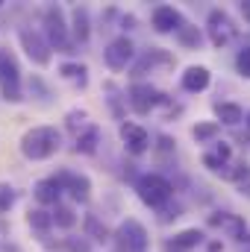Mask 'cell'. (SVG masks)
<instances>
[{"label": "cell", "mask_w": 250, "mask_h": 252, "mask_svg": "<svg viewBox=\"0 0 250 252\" xmlns=\"http://www.w3.org/2000/svg\"><path fill=\"white\" fill-rule=\"evenodd\" d=\"M59 73H62L68 82H74V85H80V88H85V82H88V67L80 62H65L59 67Z\"/></svg>", "instance_id": "23"}, {"label": "cell", "mask_w": 250, "mask_h": 252, "mask_svg": "<svg viewBox=\"0 0 250 252\" xmlns=\"http://www.w3.org/2000/svg\"><path fill=\"white\" fill-rule=\"evenodd\" d=\"M71 252H88V244L85 241H71Z\"/></svg>", "instance_id": "32"}, {"label": "cell", "mask_w": 250, "mask_h": 252, "mask_svg": "<svg viewBox=\"0 0 250 252\" xmlns=\"http://www.w3.org/2000/svg\"><path fill=\"white\" fill-rule=\"evenodd\" d=\"M215 118L227 126H236L245 121V112L239 103H215Z\"/></svg>", "instance_id": "19"}, {"label": "cell", "mask_w": 250, "mask_h": 252, "mask_svg": "<svg viewBox=\"0 0 250 252\" xmlns=\"http://www.w3.org/2000/svg\"><path fill=\"white\" fill-rule=\"evenodd\" d=\"M30 226H33L36 232H42V235H44V232L53 226V214H50V211H44V208H33V211H30Z\"/></svg>", "instance_id": "27"}, {"label": "cell", "mask_w": 250, "mask_h": 252, "mask_svg": "<svg viewBox=\"0 0 250 252\" xmlns=\"http://www.w3.org/2000/svg\"><path fill=\"white\" fill-rule=\"evenodd\" d=\"M115 241H118L121 252H144V250H147V244H150L147 229H144L138 220H132V217H129V220H124V223L118 226Z\"/></svg>", "instance_id": "7"}, {"label": "cell", "mask_w": 250, "mask_h": 252, "mask_svg": "<svg viewBox=\"0 0 250 252\" xmlns=\"http://www.w3.org/2000/svg\"><path fill=\"white\" fill-rule=\"evenodd\" d=\"M230 161H233V150H230L227 141H215V150L203 153V167H209L212 173L224 176V170L230 167Z\"/></svg>", "instance_id": "14"}, {"label": "cell", "mask_w": 250, "mask_h": 252, "mask_svg": "<svg viewBox=\"0 0 250 252\" xmlns=\"http://www.w3.org/2000/svg\"><path fill=\"white\" fill-rule=\"evenodd\" d=\"M71 35H74L77 44H85V41H88V35H91V27H88V9L77 6V9L71 12Z\"/></svg>", "instance_id": "16"}, {"label": "cell", "mask_w": 250, "mask_h": 252, "mask_svg": "<svg viewBox=\"0 0 250 252\" xmlns=\"http://www.w3.org/2000/svg\"><path fill=\"white\" fill-rule=\"evenodd\" d=\"M200 244H203V232H197V229H186V232L174 235V250H194Z\"/></svg>", "instance_id": "25"}, {"label": "cell", "mask_w": 250, "mask_h": 252, "mask_svg": "<svg viewBox=\"0 0 250 252\" xmlns=\"http://www.w3.org/2000/svg\"><path fill=\"white\" fill-rule=\"evenodd\" d=\"M206 32H209V41L215 44V47H227L233 38H236V24H233V18L224 12V9H212L209 15H206Z\"/></svg>", "instance_id": "6"}, {"label": "cell", "mask_w": 250, "mask_h": 252, "mask_svg": "<svg viewBox=\"0 0 250 252\" xmlns=\"http://www.w3.org/2000/svg\"><path fill=\"white\" fill-rule=\"evenodd\" d=\"M44 35L47 44L59 53H74V41H71V27L65 21V12L59 6H47L44 9Z\"/></svg>", "instance_id": "3"}, {"label": "cell", "mask_w": 250, "mask_h": 252, "mask_svg": "<svg viewBox=\"0 0 250 252\" xmlns=\"http://www.w3.org/2000/svg\"><path fill=\"white\" fill-rule=\"evenodd\" d=\"M209 82H212V73H209V67H203V64H191V67H186V73H183V79H180L183 91H188V94L206 91Z\"/></svg>", "instance_id": "15"}, {"label": "cell", "mask_w": 250, "mask_h": 252, "mask_svg": "<svg viewBox=\"0 0 250 252\" xmlns=\"http://www.w3.org/2000/svg\"><path fill=\"white\" fill-rule=\"evenodd\" d=\"M132 56H135V44H132L126 35L112 38V41L106 44V50H103V62L109 64L112 70H124L126 64L132 62Z\"/></svg>", "instance_id": "9"}, {"label": "cell", "mask_w": 250, "mask_h": 252, "mask_svg": "<svg viewBox=\"0 0 250 252\" xmlns=\"http://www.w3.org/2000/svg\"><path fill=\"white\" fill-rule=\"evenodd\" d=\"M224 179H230V182H239V185H245L250 179V161H230V167L224 170Z\"/></svg>", "instance_id": "24"}, {"label": "cell", "mask_w": 250, "mask_h": 252, "mask_svg": "<svg viewBox=\"0 0 250 252\" xmlns=\"http://www.w3.org/2000/svg\"><path fill=\"white\" fill-rule=\"evenodd\" d=\"M97 144H100V129H97V126H85V132L77 135V153L91 156V153L97 150Z\"/></svg>", "instance_id": "21"}, {"label": "cell", "mask_w": 250, "mask_h": 252, "mask_svg": "<svg viewBox=\"0 0 250 252\" xmlns=\"http://www.w3.org/2000/svg\"><path fill=\"white\" fill-rule=\"evenodd\" d=\"M209 226H212V229H221L227 238H236V241H245V235H248L245 220H242L239 214H230V211H215V214H209Z\"/></svg>", "instance_id": "12"}, {"label": "cell", "mask_w": 250, "mask_h": 252, "mask_svg": "<svg viewBox=\"0 0 250 252\" xmlns=\"http://www.w3.org/2000/svg\"><path fill=\"white\" fill-rule=\"evenodd\" d=\"M36 199L42 202V205H59V196H62V188L53 182V179H42V182H36Z\"/></svg>", "instance_id": "18"}, {"label": "cell", "mask_w": 250, "mask_h": 252, "mask_svg": "<svg viewBox=\"0 0 250 252\" xmlns=\"http://www.w3.org/2000/svg\"><path fill=\"white\" fill-rule=\"evenodd\" d=\"M236 70H239L245 79H250V44L239 50V56H236Z\"/></svg>", "instance_id": "29"}, {"label": "cell", "mask_w": 250, "mask_h": 252, "mask_svg": "<svg viewBox=\"0 0 250 252\" xmlns=\"http://www.w3.org/2000/svg\"><path fill=\"white\" fill-rule=\"evenodd\" d=\"M126 103L135 115H150L159 103H165V94L159 88H153L150 82H132L126 88Z\"/></svg>", "instance_id": "5"}, {"label": "cell", "mask_w": 250, "mask_h": 252, "mask_svg": "<svg viewBox=\"0 0 250 252\" xmlns=\"http://www.w3.org/2000/svg\"><path fill=\"white\" fill-rule=\"evenodd\" d=\"M83 121H85V112H71V115H68V126H71V129L83 126Z\"/></svg>", "instance_id": "31"}, {"label": "cell", "mask_w": 250, "mask_h": 252, "mask_svg": "<svg viewBox=\"0 0 250 252\" xmlns=\"http://www.w3.org/2000/svg\"><path fill=\"white\" fill-rule=\"evenodd\" d=\"M0 3H3V0H0Z\"/></svg>", "instance_id": "35"}, {"label": "cell", "mask_w": 250, "mask_h": 252, "mask_svg": "<svg viewBox=\"0 0 250 252\" xmlns=\"http://www.w3.org/2000/svg\"><path fill=\"white\" fill-rule=\"evenodd\" d=\"M74 223H77V214H74V208L59 202V205L53 208V226H59V229H71Z\"/></svg>", "instance_id": "28"}, {"label": "cell", "mask_w": 250, "mask_h": 252, "mask_svg": "<svg viewBox=\"0 0 250 252\" xmlns=\"http://www.w3.org/2000/svg\"><path fill=\"white\" fill-rule=\"evenodd\" d=\"M121 141H124L129 156H144L150 150V135L138 124H121Z\"/></svg>", "instance_id": "13"}, {"label": "cell", "mask_w": 250, "mask_h": 252, "mask_svg": "<svg viewBox=\"0 0 250 252\" xmlns=\"http://www.w3.org/2000/svg\"><path fill=\"white\" fill-rule=\"evenodd\" d=\"M18 147H21V156L27 161H44V158H50V156L59 153L62 135H59L56 126H33V129H27L21 135Z\"/></svg>", "instance_id": "1"}, {"label": "cell", "mask_w": 250, "mask_h": 252, "mask_svg": "<svg viewBox=\"0 0 250 252\" xmlns=\"http://www.w3.org/2000/svg\"><path fill=\"white\" fill-rule=\"evenodd\" d=\"M239 9H242V15H245V21L250 24V0H242V3H239Z\"/></svg>", "instance_id": "33"}, {"label": "cell", "mask_w": 250, "mask_h": 252, "mask_svg": "<svg viewBox=\"0 0 250 252\" xmlns=\"http://www.w3.org/2000/svg\"><path fill=\"white\" fill-rule=\"evenodd\" d=\"M177 41L183 44V47H188V50H197L200 44H203V32L197 30V27H191V24H186L180 32H177Z\"/></svg>", "instance_id": "26"}, {"label": "cell", "mask_w": 250, "mask_h": 252, "mask_svg": "<svg viewBox=\"0 0 250 252\" xmlns=\"http://www.w3.org/2000/svg\"><path fill=\"white\" fill-rule=\"evenodd\" d=\"M85 238H91V241H97V244H106L112 235H109L106 223H100L97 214H85Z\"/></svg>", "instance_id": "22"}, {"label": "cell", "mask_w": 250, "mask_h": 252, "mask_svg": "<svg viewBox=\"0 0 250 252\" xmlns=\"http://www.w3.org/2000/svg\"><path fill=\"white\" fill-rule=\"evenodd\" d=\"M0 91H3V100H9V103L24 100V94H21V64L9 50H0Z\"/></svg>", "instance_id": "4"}, {"label": "cell", "mask_w": 250, "mask_h": 252, "mask_svg": "<svg viewBox=\"0 0 250 252\" xmlns=\"http://www.w3.org/2000/svg\"><path fill=\"white\" fill-rule=\"evenodd\" d=\"M12 205H15V188L0 185V214H3V211H9Z\"/></svg>", "instance_id": "30"}, {"label": "cell", "mask_w": 250, "mask_h": 252, "mask_svg": "<svg viewBox=\"0 0 250 252\" xmlns=\"http://www.w3.org/2000/svg\"><path fill=\"white\" fill-rule=\"evenodd\" d=\"M156 64H174V59H171V56H168L165 50H156V47H153V50H147V53H144V56H141V59L135 62L132 73H135V76H141V73L153 70Z\"/></svg>", "instance_id": "17"}, {"label": "cell", "mask_w": 250, "mask_h": 252, "mask_svg": "<svg viewBox=\"0 0 250 252\" xmlns=\"http://www.w3.org/2000/svg\"><path fill=\"white\" fill-rule=\"evenodd\" d=\"M135 190H138V199L144 205L156 208V211H162L171 202V196H174V185L165 176H159V173H141L135 179Z\"/></svg>", "instance_id": "2"}, {"label": "cell", "mask_w": 250, "mask_h": 252, "mask_svg": "<svg viewBox=\"0 0 250 252\" xmlns=\"http://www.w3.org/2000/svg\"><path fill=\"white\" fill-rule=\"evenodd\" d=\"M53 182H56L62 190H68V193H71L77 202H85V199L91 196V182H88V176H83V173L59 170V173L53 176Z\"/></svg>", "instance_id": "10"}, {"label": "cell", "mask_w": 250, "mask_h": 252, "mask_svg": "<svg viewBox=\"0 0 250 252\" xmlns=\"http://www.w3.org/2000/svg\"><path fill=\"white\" fill-rule=\"evenodd\" d=\"M18 38H21V47L27 50V56L33 59L36 64H50V56H53V47L47 44V38L42 35V32H36L33 27H24L21 32H18Z\"/></svg>", "instance_id": "8"}, {"label": "cell", "mask_w": 250, "mask_h": 252, "mask_svg": "<svg viewBox=\"0 0 250 252\" xmlns=\"http://www.w3.org/2000/svg\"><path fill=\"white\" fill-rule=\"evenodd\" d=\"M150 24H153V30H156V32H180V30L186 27V21H183L180 9H174V6H165V3L153 9V15H150Z\"/></svg>", "instance_id": "11"}, {"label": "cell", "mask_w": 250, "mask_h": 252, "mask_svg": "<svg viewBox=\"0 0 250 252\" xmlns=\"http://www.w3.org/2000/svg\"><path fill=\"white\" fill-rule=\"evenodd\" d=\"M218 135H221V124H218V121H206V124H197L191 129V138H194L197 144H215Z\"/></svg>", "instance_id": "20"}, {"label": "cell", "mask_w": 250, "mask_h": 252, "mask_svg": "<svg viewBox=\"0 0 250 252\" xmlns=\"http://www.w3.org/2000/svg\"><path fill=\"white\" fill-rule=\"evenodd\" d=\"M248 126H250V112H248Z\"/></svg>", "instance_id": "34"}]
</instances>
